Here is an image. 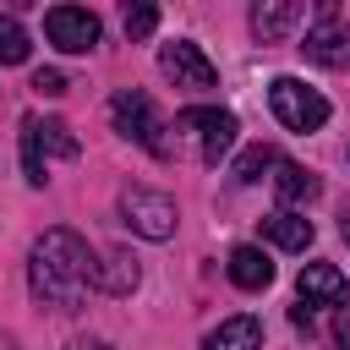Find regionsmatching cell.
Returning <instances> with one entry per match:
<instances>
[{
	"instance_id": "6",
	"label": "cell",
	"mask_w": 350,
	"mask_h": 350,
	"mask_svg": "<svg viewBox=\"0 0 350 350\" xmlns=\"http://www.w3.org/2000/svg\"><path fill=\"white\" fill-rule=\"evenodd\" d=\"M120 213H126V224L142 235V241H170L175 235V197H164V191H153V186H126L120 191Z\"/></svg>"
},
{
	"instance_id": "23",
	"label": "cell",
	"mask_w": 350,
	"mask_h": 350,
	"mask_svg": "<svg viewBox=\"0 0 350 350\" xmlns=\"http://www.w3.org/2000/svg\"><path fill=\"white\" fill-rule=\"evenodd\" d=\"M339 339H345V350H350V334H339Z\"/></svg>"
},
{
	"instance_id": "18",
	"label": "cell",
	"mask_w": 350,
	"mask_h": 350,
	"mask_svg": "<svg viewBox=\"0 0 350 350\" xmlns=\"http://www.w3.org/2000/svg\"><path fill=\"white\" fill-rule=\"evenodd\" d=\"M262 170H279V153H273L268 142H257V148H246V153L235 159V180H257Z\"/></svg>"
},
{
	"instance_id": "21",
	"label": "cell",
	"mask_w": 350,
	"mask_h": 350,
	"mask_svg": "<svg viewBox=\"0 0 350 350\" xmlns=\"http://www.w3.org/2000/svg\"><path fill=\"white\" fill-rule=\"evenodd\" d=\"M71 350H109V345H104V339H77Z\"/></svg>"
},
{
	"instance_id": "9",
	"label": "cell",
	"mask_w": 350,
	"mask_h": 350,
	"mask_svg": "<svg viewBox=\"0 0 350 350\" xmlns=\"http://www.w3.org/2000/svg\"><path fill=\"white\" fill-rule=\"evenodd\" d=\"M306 60H317V66H328V71H350V22H339V16H317V27L306 33Z\"/></svg>"
},
{
	"instance_id": "19",
	"label": "cell",
	"mask_w": 350,
	"mask_h": 350,
	"mask_svg": "<svg viewBox=\"0 0 350 350\" xmlns=\"http://www.w3.org/2000/svg\"><path fill=\"white\" fill-rule=\"evenodd\" d=\"M153 27H159V5H148V0L126 5V38H148Z\"/></svg>"
},
{
	"instance_id": "3",
	"label": "cell",
	"mask_w": 350,
	"mask_h": 350,
	"mask_svg": "<svg viewBox=\"0 0 350 350\" xmlns=\"http://www.w3.org/2000/svg\"><path fill=\"white\" fill-rule=\"evenodd\" d=\"M268 104H273L279 126H284V131H301V137L328 120V98H323L317 88H306L301 77H273V82H268Z\"/></svg>"
},
{
	"instance_id": "1",
	"label": "cell",
	"mask_w": 350,
	"mask_h": 350,
	"mask_svg": "<svg viewBox=\"0 0 350 350\" xmlns=\"http://www.w3.org/2000/svg\"><path fill=\"white\" fill-rule=\"evenodd\" d=\"M93 268H98V262H93L88 241H82L77 230L55 224V230L38 235V246H33V257H27V284H33V295H38L44 306L77 312L82 295H88V284H93Z\"/></svg>"
},
{
	"instance_id": "13",
	"label": "cell",
	"mask_w": 350,
	"mask_h": 350,
	"mask_svg": "<svg viewBox=\"0 0 350 350\" xmlns=\"http://www.w3.org/2000/svg\"><path fill=\"white\" fill-rule=\"evenodd\" d=\"M137 257L131 252H104L98 257V268H93V290H104V295H131L137 290Z\"/></svg>"
},
{
	"instance_id": "2",
	"label": "cell",
	"mask_w": 350,
	"mask_h": 350,
	"mask_svg": "<svg viewBox=\"0 0 350 350\" xmlns=\"http://www.w3.org/2000/svg\"><path fill=\"white\" fill-rule=\"evenodd\" d=\"M109 115H115V131H120L126 142H137V148L170 159V142H164L170 126L159 120V109H153V98H148L142 88H120V93L109 98Z\"/></svg>"
},
{
	"instance_id": "12",
	"label": "cell",
	"mask_w": 350,
	"mask_h": 350,
	"mask_svg": "<svg viewBox=\"0 0 350 350\" xmlns=\"http://www.w3.org/2000/svg\"><path fill=\"white\" fill-rule=\"evenodd\" d=\"M262 235H268L279 252H306V246H312V219L295 213V208H273V213L262 219Z\"/></svg>"
},
{
	"instance_id": "10",
	"label": "cell",
	"mask_w": 350,
	"mask_h": 350,
	"mask_svg": "<svg viewBox=\"0 0 350 350\" xmlns=\"http://www.w3.org/2000/svg\"><path fill=\"white\" fill-rule=\"evenodd\" d=\"M350 301V284L334 262H306L301 268V306H345Z\"/></svg>"
},
{
	"instance_id": "15",
	"label": "cell",
	"mask_w": 350,
	"mask_h": 350,
	"mask_svg": "<svg viewBox=\"0 0 350 350\" xmlns=\"http://www.w3.org/2000/svg\"><path fill=\"white\" fill-rule=\"evenodd\" d=\"M257 345H262V323L257 317H230L202 339V350H257Z\"/></svg>"
},
{
	"instance_id": "20",
	"label": "cell",
	"mask_w": 350,
	"mask_h": 350,
	"mask_svg": "<svg viewBox=\"0 0 350 350\" xmlns=\"http://www.w3.org/2000/svg\"><path fill=\"white\" fill-rule=\"evenodd\" d=\"M71 82H66V71H33V93H44V98H60Z\"/></svg>"
},
{
	"instance_id": "7",
	"label": "cell",
	"mask_w": 350,
	"mask_h": 350,
	"mask_svg": "<svg viewBox=\"0 0 350 350\" xmlns=\"http://www.w3.org/2000/svg\"><path fill=\"white\" fill-rule=\"evenodd\" d=\"M44 33H49L55 49H66V55H88V49L98 44V16L82 11V5H49V11H44Z\"/></svg>"
},
{
	"instance_id": "17",
	"label": "cell",
	"mask_w": 350,
	"mask_h": 350,
	"mask_svg": "<svg viewBox=\"0 0 350 350\" xmlns=\"http://www.w3.org/2000/svg\"><path fill=\"white\" fill-rule=\"evenodd\" d=\"M27 27L16 22V16H0V66H22L27 60Z\"/></svg>"
},
{
	"instance_id": "16",
	"label": "cell",
	"mask_w": 350,
	"mask_h": 350,
	"mask_svg": "<svg viewBox=\"0 0 350 350\" xmlns=\"http://www.w3.org/2000/svg\"><path fill=\"white\" fill-rule=\"evenodd\" d=\"M273 191H279V202H284V208H295V202H312V197L323 191V180H317L306 164H279Z\"/></svg>"
},
{
	"instance_id": "11",
	"label": "cell",
	"mask_w": 350,
	"mask_h": 350,
	"mask_svg": "<svg viewBox=\"0 0 350 350\" xmlns=\"http://www.w3.org/2000/svg\"><path fill=\"white\" fill-rule=\"evenodd\" d=\"M306 22V5L301 0H257L252 5V33L262 38V44H279L290 27H301Z\"/></svg>"
},
{
	"instance_id": "5",
	"label": "cell",
	"mask_w": 350,
	"mask_h": 350,
	"mask_svg": "<svg viewBox=\"0 0 350 350\" xmlns=\"http://www.w3.org/2000/svg\"><path fill=\"white\" fill-rule=\"evenodd\" d=\"M170 131H175V137H197V159H202V164H219V159L230 153V142H235L241 126H235L230 109H180Z\"/></svg>"
},
{
	"instance_id": "22",
	"label": "cell",
	"mask_w": 350,
	"mask_h": 350,
	"mask_svg": "<svg viewBox=\"0 0 350 350\" xmlns=\"http://www.w3.org/2000/svg\"><path fill=\"white\" fill-rule=\"evenodd\" d=\"M339 230H345V241H350V202L339 208Z\"/></svg>"
},
{
	"instance_id": "4",
	"label": "cell",
	"mask_w": 350,
	"mask_h": 350,
	"mask_svg": "<svg viewBox=\"0 0 350 350\" xmlns=\"http://www.w3.org/2000/svg\"><path fill=\"white\" fill-rule=\"evenodd\" d=\"M44 153L77 159V137H71L66 120H38V115H27V120H22V175H27V186H44V180H49V175H44Z\"/></svg>"
},
{
	"instance_id": "14",
	"label": "cell",
	"mask_w": 350,
	"mask_h": 350,
	"mask_svg": "<svg viewBox=\"0 0 350 350\" xmlns=\"http://www.w3.org/2000/svg\"><path fill=\"white\" fill-rule=\"evenodd\" d=\"M230 279H235L241 290H268V284H273L268 252H262V246H235V252H230Z\"/></svg>"
},
{
	"instance_id": "8",
	"label": "cell",
	"mask_w": 350,
	"mask_h": 350,
	"mask_svg": "<svg viewBox=\"0 0 350 350\" xmlns=\"http://www.w3.org/2000/svg\"><path fill=\"white\" fill-rule=\"evenodd\" d=\"M159 71H164L175 88H191V93H202V88H213V82H219L213 60H208L197 44H186V38H175V44H164V49H159Z\"/></svg>"
}]
</instances>
